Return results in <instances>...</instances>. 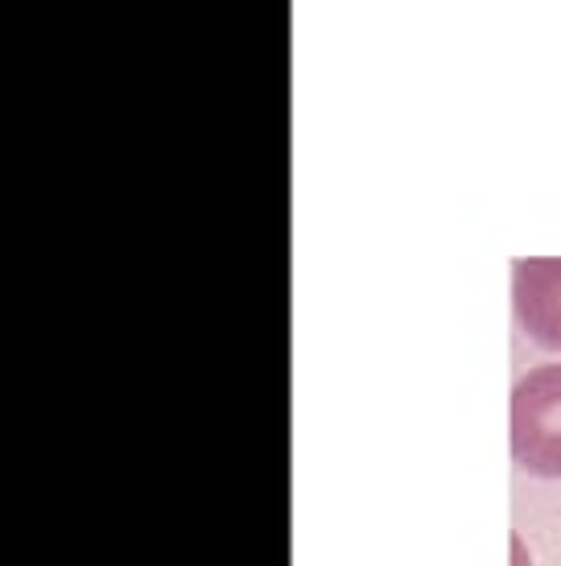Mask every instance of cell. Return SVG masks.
Segmentation results:
<instances>
[{
  "mask_svg": "<svg viewBox=\"0 0 561 566\" xmlns=\"http://www.w3.org/2000/svg\"><path fill=\"white\" fill-rule=\"evenodd\" d=\"M508 442L529 475L561 480V364H541L520 377L508 406Z\"/></svg>",
  "mask_w": 561,
  "mask_h": 566,
  "instance_id": "6da1fadb",
  "label": "cell"
},
{
  "mask_svg": "<svg viewBox=\"0 0 561 566\" xmlns=\"http://www.w3.org/2000/svg\"><path fill=\"white\" fill-rule=\"evenodd\" d=\"M516 323L541 347L561 352V261L525 256L512 265Z\"/></svg>",
  "mask_w": 561,
  "mask_h": 566,
  "instance_id": "7a4b0ae2",
  "label": "cell"
},
{
  "mask_svg": "<svg viewBox=\"0 0 561 566\" xmlns=\"http://www.w3.org/2000/svg\"><path fill=\"white\" fill-rule=\"evenodd\" d=\"M512 563L516 566H529V558H525V546H520V537H512Z\"/></svg>",
  "mask_w": 561,
  "mask_h": 566,
  "instance_id": "3957f363",
  "label": "cell"
}]
</instances>
